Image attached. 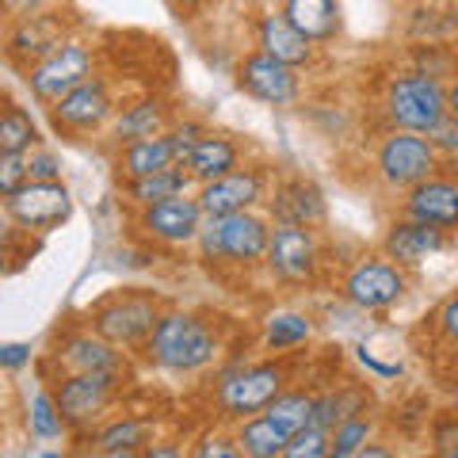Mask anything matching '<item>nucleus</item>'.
<instances>
[{"label":"nucleus","mask_w":458,"mask_h":458,"mask_svg":"<svg viewBox=\"0 0 458 458\" xmlns=\"http://www.w3.org/2000/svg\"><path fill=\"white\" fill-rule=\"evenodd\" d=\"M222 352H225V336L218 318L172 306L161 313L153 336L138 355L153 370H165V375H203V370L222 363Z\"/></svg>","instance_id":"f257e3e1"},{"label":"nucleus","mask_w":458,"mask_h":458,"mask_svg":"<svg viewBox=\"0 0 458 458\" xmlns=\"http://www.w3.org/2000/svg\"><path fill=\"white\" fill-rule=\"evenodd\" d=\"M276 222L267 218V210H237L222 214V218H207L203 233L195 241V256L210 276H252L264 271L267 241Z\"/></svg>","instance_id":"f03ea898"},{"label":"nucleus","mask_w":458,"mask_h":458,"mask_svg":"<svg viewBox=\"0 0 458 458\" xmlns=\"http://www.w3.org/2000/svg\"><path fill=\"white\" fill-rule=\"evenodd\" d=\"M291 382H294L291 355H267V360H252V363L233 360L214 378L210 405L225 424H241L256 417V412H264Z\"/></svg>","instance_id":"7ed1b4c3"},{"label":"nucleus","mask_w":458,"mask_h":458,"mask_svg":"<svg viewBox=\"0 0 458 458\" xmlns=\"http://www.w3.org/2000/svg\"><path fill=\"white\" fill-rule=\"evenodd\" d=\"M378 114L386 131H417L428 134L447 114V81H436L420 69H397L382 81Z\"/></svg>","instance_id":"20e7f679"},{"label":"nucleus","mask_w":458,"mask_h":458,"mask_svg":"<svg viewBox=\"0 0 458 458\" xmlns=\"http://www.w3.org/2000/svg\"><path fill=\"white\" fill-rule=\"evenodd\" d=\"M38 375H42V382H50L57 375H126V378H134V363H131V352L114 348L89 321H81L54 336L50 352H42V360H38Z\"/></svg>","instance_id":"39448f33"},{"label":"nucleus","mask_w":458,"mask_h":458,"mask_svg":"<svg viewBox=\"0 0 458 458\" xmlns=\"http://www.w3.org/2000/svg\"><path fill=\"white\" fill-rule=\"evenodd\" d=\"M161 313H165V302L153 291L126 286V291H114L107 298H99L96 306H89L84 321H89L104 340H111L114 348L134 355V352L146 348V340L153 336Z\"/></svg>","instance_id":"423d86ee"},{"label":"nucleus","mask_w":458,"mask_h":458,"mask_svg":"<svg viewBox=\"0 0 458 458\" xmlns=\"http://www.w3.org/2000/svg\"><path fill=\"white\" fill-rule=\"evenodd\" d=\"M439 168H447V161L432 146V138L417 131H382L375 141V153H370V172L394 195H405L428 176H436Z\"/></svg>","instance_id":"0eeeda50"},{"label":"nucleus","mask_w":458,"mask_h":458,"mask_svg":"<svg viewBox=\"0 0 458 458\" xmlns=\"http://www.w3.org/2000/svg\"><path fill=\"white\" fill-rule=\"evenodd\" d=\"M412 291V276L409 267H401L397 260H390L382 249L355 256L348 264V271L336 283V294L360 313H386L401 306Z\"/></svg>","instance_id":"6e6552de"},{"label":"nucleus","mask_w":458,"mask_h":458,"mask_svg":"<svg viewBox=\"0 0 458 458\" xmlns=\"http://www.w3.org/2000/svg\"><path fill=\"white\" fill-rule=\"evenodd\" d=\"M328 252L321 229L310 225H276L267 241L264 271L279 286H318L325 276Z\"/></svg>","instance_id":"1a4fd4ad"},{"label":"nucleus","mask_w":458,"mask_h":458,"mask_svg":"<svg viewBox=\"0 0 458 458\" xmlns=\"http://www.w3.org/2000/svg\"><path fill=\"white\" fill-rule=\"evenodd\" d=\"M119 99L104 73H92L84 84H77L69 96H62L54 107H47V119L57 138L65 141H89L96 134H107L114 114H119Z\"/></svg>","instance_id":"9d476101"},{"label":"nucleus","mask_w":458,"mask_h":458,"mask_svg":"<svg viewBox=\"0 0 458 458\" xmlns=\"http://www.w3.org/2000/svg\"><path fill=\"white\" fill-rule=\"evenodd\" d=\"M92 73H99L96 69V47L89 38H81V35H69L62 47L50 50L38 65L27 69L20 81H23L27 96H31L38 107H54L57 99L69 96L77 84H84Z\"/></svg>","instance_id":"9b49d317"},{"label":"nucleus","mask_w":458,"mask_h":458,"mask_svg":"<svg viewBox=\"0 0 458 458\" xmlns=\"http://www.w3.org/2000/svg\"><path fill=\"white\" fill-rule=\"evenodd\" d=\"M126 382H131L126 375H57L47 386L57 397V409H62V417L69 424V436H81L111 417Z\"/></svg>","instance_id":"f8f14e48"},{"label":"nucleus","mask_w":458,"mask_h":458,"mask_svg":"<svg viewBox=\"0 0 458 458\" xmlns=\"http://www.w3.org/2000/svg\"><path fill=\"white\" fill-rule=\"evenodd\" d=\"M271 183H276V168L267 161H245L218 180L199 183L195 199L207 218H222V214H237V210H264Z\"/></svg>","instance_id":"ddd939ff"},{"label":"nucleus","mask_w":458,"mask_h":458,"mask_svg":"<svg viewBox=\"0 0 458 458\" xmlns=\"http://www.w3.org/2000/svg\"><path fill=\"white\" fill-rule=\"evenodd\" d=\"M73 31V20L69 12L62 8H47V12H35V16H20V20H8L4 27V62L16 77H23L31 65H38L50 50H57Z\"/></svg>","instance_id":"4468645a"},{"label":"nucleus","mask_w":458,"mask_h":458,"mask_svg":"<svg viewBox=\"0 0 458 458\" xmlns=\"http://www.w3.org/2000/svg\"><path fill=\"white\" fill-rule=\"evenodd\" d=\"M0 207L12 225L35 237H47L73 218V195H69L65 180H27L23 188L0 199Z\"/></svg>","instance_id":"2eb2a0df"},{"label":"nucleus","mask_w":458,"mask_h":458,"mask_svg":"<svg viewBox=\"0 0 458 458\" xmlns=\"http://www.w3.org/2000/svg\"><path fill=\"white\" fill-rule=\"evenodd\" d=\"M203 222H207V214L199 207L195 191L172 195L165 203L134 210L138 237L149 241V245H165V249H195L199 233H203Z\"/></svg>","instance_id":"dca6fc26"},{"label":"nucleus","mask_w":458,"mask_h":458,"mask_svg":"<svg viewBox=\"0 0 458 458\" xmlns=\"http://www.w3.org/2000/svg\"><path fill=\"white\" fill-rule=\"evenodd\" d=\"M233 84L256 104L267 107H294L302 99V69L283 65L264 50H245L233 65Z\"/></svg>","instance_id":"f3484780"},{"label":"nucleus","mask_w":458,"mask_h":458,"mask_svg":"<svg viewBox=\"0 0 458 458\" xmlns=\"http://www.w3.org/2000/svg\"><path fill=\"white\" fill-rule=\"evenodd\" d=\"M264 210H267V218L276 225L325 229V222H328V199H325V191L310 176H298V172H291V176H276Z\"/></svg>","instance_id":"a211bd4d"},{"label":"nucleus","mask_w":458,"mask_h":458,"mask_svg":"<svg viewBox=\"0 0 458 458\" xmlns=\"http://www.w3.org/2000/svg\"><path fill=\"white\" fill-rule=\"evenodd\" d=\"M397 214L417 218L424 225H436L443 233H458V172L447 165L436 176H428L417 188L401 195Z\"/></svg>","instance_id":"6ab92c4d"},{"label":"nucleus","mask_w":458,"mask_h":458,"mask_svg":"<svg viewBox=\"0 0 458 458\" xmlns=\"http://www.w3.org/2000/svg\"><path fill=\"white\" fill-rule=\"evenodd\" d=\"M252 47L271 54L283 65L302 69V73H310V69L321 62V47H313L306 35H298L294 27L286 23V16H283L279 8L260 12V16L252 20Z\"/></svg>","instance_id":"aec40b11"},{"label":"nucleus","mask_w":458,"mask_h":458,"mask_svg":"<svg viewBox=\"0 0 458 458\" xmlns=\"http://www.w3.org/2000/svg\"><path fill=\"white\" fill-rule=\"evenodd\" d=\"M153 424L146 417H107L99 420L89 432H81L77 439L84 443V454H104V458H131V454H146L153 443Z\"/></svg>","instance_id":"412c9836"},{"label":"nucleus","mask_w":458,"mask_h":458,"mask_svg":"<svg viewBox=\"0 0 458 458\" xmlns=\"http://www.w3.org/2000/svg\"><path fill=\"white\" fill-rule=\"evenodd\" d=\"M447 241L451 233H443V229L436 225H424L417 218H405V214H397V218L386 225V233L378 241V249L390 256V260H397L401 267H420L428 256H436L447 249Z\"/></svg>","instance_id":"4be33fe9"},{"label":"nucleus","mask_w":458,"mask_h":458,"mask_svg":"<svg viewBox=\"0 0 458 458\" xmlns=\"http://www.w3.org/2000/svg\"><path fill=\"white\" fill-rule=\"evenodd\" d=\"M172 123H176V107H172L165 96L146 92V96L126 99V104L119 107L107 138H111V146H126V141H138V138L165 134Z\"/></svg>","instance_id":"5701e85b"},{"label":"nucleus","mask_w":458,"mask_h":458,"mask_svg":"<svg viewBox=\"0 0 458 458\" xmlns=\"http://www.w3.org/2000/svg\"><path fill=\"white\" fill-rule=\"evenodd\" d=\"M172 165H183L180 153H176V141L165 134H153V138H138V141H126V146H114L111 157V168L119 180H138V176H153L161 168Z\"/></svg>","instance_id":"b1692460"},{"label":"nucleus","mask_w":458,"mask_h":458,"mask_svg":"<svg viewBox=\"0 0 458 458\" xmlns=\"http://www.w3.org/2000/svg\"><path fill=\"white\" fill-rule=\"evenodd\" d=\"M279 12L313 47H333L344 31L340 0H279Z\"/></svg>","instance_id":"393cba45"},{"label":"nucleus","mask_w":458,"mask_h":458,"mask_svg":"<svg viewBox=\"0 0 458 458\" xmlns=\"http://www.w3.org/2000/svg\"><path fill=\"white\" fill-rule=\"evenodd\" d=\"M245 161H249V146L237 134L207 131L203 138H199V146L191 149L188 168H191L195 183H207V180H218V176H225V172H233L237 165H245Z\"/></svg>","instance_id":"a878e982"},{"label":"nucleus","mask_w":458,"mask_h":458,"mask_svg":"<svg viewBox=\"0 0 458 458\" xmlns=\"http://www.w3.org/2000/svg\"><path fill=\"white\" fill-rule=\"evenodd\" d=\"M195 188L199 183H195L188 165H172V168H161V172H153V176H138V180H119L123 203L131 210L165 203V199H172V195H188Z\"/></svg>","instance_id":"bb28decb"},{"label":"nucleus","mask_w":458,"mask_h":458,"mask_svg":"<svg viewBox=\"0 0 458 458\" xmlns=\"http://www.w3.org/2000/svg\"><path fill=\"white\" fill-rule=\"evenodd\" d=\"M360 412H375V390H370L367 382H336V386H328V390H318L310 424L333 432L340 420L360 417Z\"/></svg>","instance_id":"cd10ccee"},{"label":"nucleus","mask_w":458,"mask_h":458,"mask_svg":"<svg viewBox=\"0 0 458 458\" xmlns=\"http://www.w3.org/2000/svg\"><path fill=\"white\" fill-rule=\"evenodd\" d=\"M318 336V321L306 310H271L260 325V344L267 355H294Z\"/></svg>","instance_id":"c85d7f7f"},{"label":"nucleus","mask_w":458,"mask_h":458,"mask_svg":"<svg viewBox=\"0 0 458 458\" xmlns=\"http://www.w3.org/2000/svg\"><path fill=\"white\" fill-rule=\"evenodd\" d=\"M233 436L241 443V451H245V458H286V443H291V436L267 412H256V417L233 424Z\"/></svg>","instance_id":"c756f323"},{"label":"nucleus","mask_w":458,"mask_h":458,"mask_svg":"<svg viewBox=\"0 0 458 458\" xmlns=\"http://www.w3.org/2000/svg\"><path fill=\"white\" fill-rule=\"evenodd\" d=\"M23 428L31 439H42V443H54V439H65L69 436V424L57 409V397L50 386H38V390L27 397L23 405Z\"/></svg>","instance_id":"7c9ffc66"},{"label":"nucleus","mask_w":458,"mask_h":458,"mask_svg":"<svg viewBox=\"0 0 458 458\" xmlns=\"http://www.w3.org/2000/svg\"><path fill=\"white\" fill-rule=\"evenodd\" d=\"M405 31L412 42H451L458 35V8L451 0H439V4H412Z\"/></svg>","instance_id":"2f4dec72"},{"label":"nucleus","mask_w":458,"mask_h":458,"mask_svg":"<svg viewBox=\"0 0 458 458\" xmlns=\"http://www.w3.org/2000/svg\"><path fill=\"white\" fill-rule=\"evenodd\" d=\"M313 401H318V390L291 382L264 412L283 428L286 436H298V432H302V428H310V420H313Z\"/></svg>","instance_id":"473e14b6"},{"label":"nucleus","mask_w":458,"mask_h":458,"mask_svg":"<svg viewBox=\"0 0 458 458\" xmlns=\"http://www.w3.org/2000/svg\"><path fill=\"white\" fill-rule=\"evenodd\" d=\"M42 146L38 123L31 119V111L16 104L12 96H4V114H0V153H27Z\"/></svg>","instance_id":"72a5a7b5"},{"label":"nucleus","mask_w":458,"mask_h":458,"mask_svg":"<svg viewBox=\"0 0 458 458\" xmlns=\"http://www.w3.org/2000/svg\"><path fill=\"white\" fill-rule=\"evenodd\" d=\"M375 432H378L375 412H360V417L340 420L333 432H328L333 436V451H328V458H360V451L375 439Z\"/></svg>","instance_id":"f704fd0d"},{"label":"nucleus","mask_w":458,"mask_h":458,"mask_svg":"<svg viewBox=\"0 0 458 458\" xmlns=\"http://www.w3.org/2000/svg\"><path fill=\"white\" fill-rule=\"evenodd\" d=\"M409 65L436 81H451L458 73L454 42H409Z\"/></svg>","instance_id":"c9c22d12"},{"label":"nucleus","mask_w":458,"mask_h":458,"mask_svg":"<svg viewBox=\"0 0 458 458\" xmlns=\"http://www.w3.org/2000/svg\"><path fill=\"white\" fill-rule=\"evenodd\" d=\"M428 451L439 458H458V412L443 405L428 420Z\"/></svg>","instance_id":"e433bc0d"},{"label":"nucleus","mask_w":458,"mask_h":458,"mask_svg":"<svg viewBox=\"0 0 458 458\" xmlns=\"http://www.w3.org/2000/svg\"><path fill=\"white\" fill-rule=\"evenodd\" d=\"M428 328H432V340L439 348H447L458 355V291H451L443 302L432 310V318H424Z\"/></svg>","instance_id":"4c0bfd02"},{"label":"nucleus","mask_w":458,"mask_h":458,"mask_svg":"<svg viewBox=\"0 0 458 458\" xmlns=\"http://www.w3.org/2000/svg\"><path fill=\"white\" fill-rule=\"evenodd\" d=\"M328 451H333V436L318 424L302 428V432L291 436V443H286V458H328Z\"/></svg>","instance_id":"58836bf2"},{"label":"nucleus","mask_w":458,"mask_h":458,"mask_svg":"<svg viewBox=\"0 0 458 458\" xmlns=\"http://www.w3.org/2000/svg\"><path fill=\"white\" fill-rule=\"evenodd\" d=\"M191 454L195 458H245L233 428H229V432H203L191 443Z\"/></svg>","instance_id":"ea45409f"},{"label":"nucleus","mask_w":458,"mask_h":458,"mask_svg":"<svg viewBox=\"0 0 458 458\" xmlns=\"http://www.w3.org/2000/svg\"><path fill=\"white\" fill-rule=\"evenodd\" d=\"M428 138H432V146L439 149V157L447 165H454L458 161V114H443V119L432 126V131H428Z\"/></svg>","instance_id":"a19ab883"},{"label":"nucleus","mask_w":458,"mask_h":458,"mask_svg":"<svg viewBox=\"0 0 458 458\" xmlns=\"http://www.w3.org/2000/svg\"><path fill=\"white\" fill-rule=\"evenodd\" d=\"M210 131V126H203L199 119H176L168 126V138L176 141V153H180V161L188 165V157H191V149L199 146V138H203Z\"/></svg>","instance_id":"79ce46f5"},{"label":"nucleus","mask_w":458,"mask_h":458,"mask_svg":"<svg viewBox=\"0 0 458 458\" xmlns=\"http://www.w3.org/2000/svg\"><path fill=\"white\" fill-rule=\"evenodd\" d=\"M27 180V153H0V199L23 188Z\"/></svg>","instance_id":"37998d69"},{"label":"nucleus","mask_w":458,"mask_h":458,"mask_svg":"<svg viewBox=\"0 0 458 458\" xmlns=\"http://www.w3.org/2000/svg\"><path fill=\"white\" fill-rule=\"evenodd\" d=\"M27 176L31 180H62V157L47 146L27 149Z\"/></svg>","instance_id":"c03bdc74"},{"label":"nucleus","mask_w":458,"mask_h":458,"mask_svg":"<svg viewBox=\"0 0 458 458\" xmlns=\"http://www.w3.org/2000/svg\"><path fill=\"white\" fill-rule=\"evenodd\" d=\"M31 360H35V348H31V344H20V340L0 344V367H4L8 375H16V370H23Z\"/></svg>","instance_id":"a18cd8bd"},{"label":"nucleus","mask_w":458,"mask_h":458,"mask_svg":"<svg viewBox=\"0 0 458 458\" xmlns=\"http://www.w3.org/2000/svg\"><path fill=\"white\" fill-rule=\"evenodd\" d=\"M0 4H4V16L8 20H20V16H35V12L54 8L57 0H0Z\"/></svg>","instance_id":"49530a36"},{"label":"nucleus","mask_w":458,"mask_h":458,"mask_svg":"<svg viewBox=\"0 0 458 458\" xmlns=\"http://www.w3.org/2000/svg\"><path fill=\"white\" fill-rule=\"evenodd\" d=\"M355 360H360L370 375H378V378H397L401 375V367H390V363H382V360H375L367 348H355Z\"/></svg>","instance_id":"de8ad7c7"},{"label":"nucleus","mask_w":458,"mask_h":458,"mask_svg":"<svg viewBox=\"0 0 458 458\" xmlns=\"http://www.w3.org/2000/svg\"><path fill=\"white\" fill-rule=\"evenodd\" d=\"M165 4L176 12V20H191V16H199L203 8H210L214 0H165Z\"/></svg>","instance_id":"09e8293b"},{"label":"nucleus","mask_w":458,"mask_h":458,"mask_svg":"<svg viewBox=\"0 0 458 458\" xmlns=\"http://www.w3.org/2000/svg\"><path fill=\"white\" fill-rule=\"evenodd\" d=\"M394 454H397V447H390L386 439H370L367 447L360 451V458H394Z\"/></svg>","instance_id":"8fccbe9b"},{"label":"nucleus","mask_w":458,"mask_h":458,"mask_svg":"<svg viewBox=\"0 0 458 458\" xmlns=\"http://www.w3.org/2000/svg\"><path fill=\"white\" fill-rule=\"evenodd\" d=\"M172 454H183V447H168L165 439H153L146 447V458H172Z\"/></svg>","instance_id":"3c124183"},{"label":"nucleus","mask_w":458,"mask_h":458,"mask_svg":"<svg viewBox=\"0 0 458 458\" xmlns=\"http://www.w3.org/2000/svg\"><path fill=\"white\" fill-rule=\"evenodd\" d=\"M443 397H447V405L458 412V367H454V375L443 382Z\"/></svg>","instance_id":"603ef678"},{"label":"nucleus","mask_w":458,"mask_h":458,"mask_svg":"<svg viewBox=\"0 0 458 458\" xmlns=\"http://www.w3.org/2000/svg\"><path fill=\"white\" fill-rule=\"evenodd\" d=\"M447 111L458 114V73L447 81Z\"/></svg>","instance_id":"864d4df0"},{"label":"nucleus","mask_w":458,"mask_h":458,"mask_svg":"<svg viewBox=\"0 0 458 458\" xmlns=\"http://www.w3.org/2000/svg\"><path fill=\"white\" fill-rule=\"evenodd\" d=\"M405 4H439V0H405Z\"/></svg>","instance_id":"5fc2aeb1"},{"label":"nucleus","mask_w":458,"mask_h":458,"mask_svg":"<svg viewBox=\"0 0 458 458\" xmlns=\"http://www.w3.org/2000/svg\"><path fill=\"white\" fill-rule=\"evenodd\" d=\"M241 4H256V0H241Z\"/></svg>","instance_id":"6e6d98bb"},{"label":"nucleus","mask_w":458,"mask_h":458,"mask_svg":"<svg viewBox=\"0 0 458 458\" xmlns=\"http://www.w3.org/2000/svg\"><path fill=\"white\" fill-rule=\"evenodd\" d=\"M451 42H454V50H458V35H454V38H451Z\"/></svg>","instance_id":"4d7b16f0"},{"label":"nucleus","mask_w":458,"mask_h":458,"mask_svg":"<svg viewBox=\"0 0 458 458\" xmlns=\"http://www.w3.org/2000/svg\"><path fill=\"white\" fill-rule=\"evenodd\" d=\"M451 168H454V172H458V161H454V165H451Z\"/></svg>","instance_id":"13d9d810"},{"label":"nucleus","mask_w":458,"mask_h":458,"mask_svg":"<svg viewBox=\"0 0 458 458\" xmlns=\"http://www.w3.org/2000/svg\"><path fill=\"white\" fill-rule=\"evenodd\" d=\"M451 4H454V8H458V0H451Z\"/></svg>","instance_id":"bf43d9fd"},{"label":"nucleus","mask_w":458,"mask_h":458,"mask_svg":"<svg viewBox=\"0 0 458 458\" xmlns=\"http://www.w3.org/2000/svg\"><path fill=\"white\" fill-rule=\"evenodd\" d=\"M454 367H458V355H454Z\"/></svg>","instance_id":"052dcab7"}]
</instances>
